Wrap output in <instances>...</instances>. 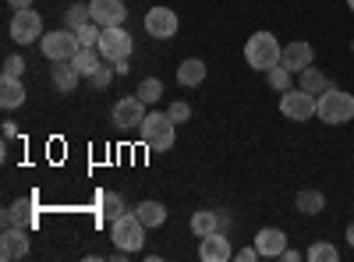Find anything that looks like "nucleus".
<instances>
[{
	"mask_svg": "<svg viewBox=\"0 0 354 262\" xmlns=\"http://www.w3.org/2000/svg\"><path fill=\"white\" fill-rule=\"evenodd\" d=\"M25 103V85H21V78H0V106L4 110H15V106H21Z\"/></svg>",
	"mask_w": 354,
	"mask_h": 262,
	"instance_id": "16",
	"label": "nucleus"
},
{
	"mask_svg": "<svg viewBox=\"0 0 354 262\" xmlns=\"http://www.w3.org/2000/svg\"><path fill=\"white\" fill-rule=\"evenodd\" d=\"M238 259H241V262H252V259H259V248H255V245H248V248H241V252H238Z\"/></svg>",
	"mask_w": 354,
	"mask_h": 262,
	"instance_id": "34",
	"label": "nucleus"
},
{
	"mask_svg": "<svg viewBox=\"0 0 354 262\" xmlns=\"http://www.w3.org/2000/svg\"><path fill=\"white\" fill-rule=\"evenodd\" d=\"M88 11H93V21L110 28V25H124L128 18V8H124V0H93L88 4Z\"/></svg>",
	"mask_w": 354,
	"mask_h": 262,
	"instance_id": "12",
	"label": "nucleus"
},
{
	"mask_svg": "<svg viewBox=\"0 0 354 262\" xmlns=\"http://www.w3.org/2000/svg\"><path fill=\"white\" fill-rule=\"evenodd\" d=\"M135 50V39L124 32V25H110L103 28V36H100V53H103V61H124V57H131Z\"/></svg>",
	"mask_w": 354,
	"mask_h": 262,
	"instance_id": "6",
	"label": "nucleus"
},
{
	"mask_svg": "<svg viewBox=\"0 0 354 262\" xmlns=\"http://www.w3.org/2000/svg\"><path fill=\"white\" fill-rule=\"evenodd\" d=\"M347 245H351V248H354V223H351V227H347Z\"/></svg>",
	"mask_w": 354,
	"mask_h": 262,
	"instance_id": "38",
	"label": "nucleus"
},
{
	"mask_svg": "<svg viewBox=\"0 0 354 262\" xmlns=\"http://www.w3.org/2000/svg\"><path fill=\"white\" fill-rule=\"evenodd\" d=\"M351 50H354V43H351Z\"/></svg>",
	"mask_w": 354,
	"mask_h": 262,
	"instance_id": "40",
	"label": "nucleus"
},
{
	"mask_svg": "<svg viewBox=\"0 0 354 262\" xmlns=\"http://www.w3.org/2000/svg\"><path fill=\"white\" fill-rule=\"evenodd\" d=\"M8 4H11L15 11H21V8H32V0H8Z\"/></svg>",
	"mask_w": 354,
	"mask_h": 262,
	"instance_id": "37",
	"label": "nucleus"
},
{
	"mask_svg": "<svg viewBox=\"0 0 354 262\" xmlns=\"http://www.w3.org/2000/svg\"><path fill=\"white\" fill-rule=\"evenodd\" d=\"M110 121L121 128V131L142 128V121H145V103L138 100V93H135V96H124V100H117L113 110H110Z\"/></svg>",
	"mask_w": 354,
	"mask_h": 262,
	"instance_id": "9",
	"label": "nucleus"
},
{
	"mask_svg": "<svg viewBox=\"0 0 354 262\" xmlns=\"http://www.w3.org/2000/svg\"><path fill=\"white\" fill-rule=\"evenodd\" d=\"M347 8H351V11H354V0H347Z\"/></svg>",
	"mask_w": 354,
	"mask_h": 262,
	"instance_id": "39",
	"label": "nucleus"
},
{
	"mask_svg": "<svg viewBox=\"0 0 354 262\" xmlns=\"http://www.w3.org/2000/svg\"><path fill=\"white\" fill-rule=\"evenodd\" d=\"M75 36H78V43H82V46H100V36H103V25H96V21H88V25L75 28Z\"/></svg>",
	"mask_w": 354,
	"mask_h": 262,
	"instance_id": "30",
	"label": "nucleus"
},
{
	"mask_svg": "<svg viewBox=\"0 0 354 262\" xmlns=\"http://www.w3.org/2000/svg\"><path fill=\"white\" fill-rule=\"evenodd\" d=\"M50 78H53V85H57V89H61V93H71L75 89V85H78V71H75V64L71 61H57V68H50Z\"/></svg>",
	"mask_w": 354,
	"mask_h": 262,
	"instance_id": "20",
	"label": "nucleus"
},
{
	"mask_svg": "<svg viewBox=\"0 0 354 262\" xmlns=\"http://www.w3.org/2000/svg\"><path fill=\"white\" fill-rule=\"evenodd\" d=\"M305 259H308V262H337L340 252H337V245H330V241H315V245L305 252Z\"/></svg>",
	"mask_w": 354,
	"mask_h": 262,
	"instance_id": "27",
	"label": "nucleus"
},
{
	"mask_svg": "<svg viewBox=\"0 0 354 262\" xmlns=\"http://www.w3.org/2000/svg\"><path fill=\"white\" fill-rule=\"evenodd\" d=\"M216 230H223V227H220V213H213V209H198V213L192 216V234H195V238L216 234Z\"/></svg>",
	"mask_w": 354,
	"mask_h": 262,
	"instance_id": "21",
	"label": "nucleus"
},
{
	"mask_svg": "<svg viewBox=\"0 0 354 262\" xmlns=\"http://www.w3.org/2000/svg\"><path fill=\"white\" fill-rule=\"evenodd\" d=\"M100 206H103V216H106V220H117V216H124V198L117 195V191H106V195L100 198Z\"/></svg>",
	"mask_w": 354,
	"mask_h": 262,
	"instance_id": "29",
	"label": "nucleus"
},
{
	"mask_svg": "<svg viewBox=\"0 0 354 262\" xmlns=\"http://www.w3.org/2000/svg\"><path fill=\"white\" fill-rule=\"evenodd\" d=\"M298 209H301L305 216H319L322 209H326V195H322V191H315V188H305V191H298Z\"/></svg>",
	"mask_w": 354,
	"mask_h": 262,
	"instance_id": "23",
	"label": "nucleus"
},
{
	"mask_svg": "<svg viewBox=\"0 0 354 262\" xmlns=\"http://www.w3.org/2000/svg\"><path fill=\"white\" fill-rule=\"evenodd\" d=\"M174 121L167 118V113H145V121H142V128H138V138H142V145L145 149H153V153H167L170 145H174Z\"/></svg>",
	"mask_w": 354,
	"mask_h": 262,
	"instance_id": "3",
	"label": "nucleus"
},
{
	"mask_svg": "<svg viewBox=\"0 0 354 262\" xmlns=\"http://www.w3.org/2000/svg\"><path fill=\"white\" fill-rule=\"evenodd\" d=\"M280 53H283V46L277 43L273 32H255V36L245 43V61H248V68H255V71L277 68V64H280Z\"/></svg>",
	"mask_w": 354,
	"mask_h": 262,
	"instance_id": "2",
	"label": "nucleus"
},
{
	"mask_svg": "<svg viewBox=\"0 0 354 262\" xmlns=\"http://www.w3.org/2000/svg\"><path fill=\"white\" fill-rule=\"evenodd\" d=\"M315 118L322 124H347L354 118V96L344 89H326L315 96Z\"/></svg>",
	"mask_w": 354,
	"mask_h": 262,
	"instance_id": "1",
	"label": "nucleus"
},
{
	"mask_svg": "<svg viewBox=\"0 0 354 262\" xmlns=\"http://www.w3.org/2000/svg\"><path fill=\"white\" fill-rule=\"evenodd\" d=\"M177 82H181L185 89H195V85H202V82H205V64L198 61V57L185 61L181 68H177Z\"/></svg>",
	"mask_w": 354,
	"mask_h": 262,
	"instance_id": "22",
	"label": "nucleus"
},
{
	"mask_svg": "<svg viewBox=\"0 0 354 262\" xmlns=\"http://www.w3.org/2000/svg\"><path fill=\"white\" fill-rule=\"evenodd\" d=\"M138 100H142L145 106L160 103V100H163V82H160V78H142V85H138Z\"/></svg>",
	"mask_w": 354,
	"mask_h": 262,
	"instance_id": "26",
	"label": "nucleus"
},
{
	"mask_svg": "<svg viewBox=\"0 0 354 262\" xmlns=\"http://www.w3.org/2000/svg\"><path fill=\"white\" fill-rule=\"evenodd\" d=\"M93 21V11H88V4H71L64 11V28H82Z\"/></svg>",
	"mask_w": 354,
	"mask_h": 262,
	"instance_id": "28",
	"label": "nucleus"
},
{
	"mask_svg": "<svg viewBox=\"0 0 354 262\" xmlns=\"http://www.w3.org/2000/svg\"><path fill=\"white\" fill-rule=\"evenodd\" d=\"M71 64H75V71H78L82 78H88V75L103 64V53H100V46H82V50L71 57Z\"/></svg>",
	"mask_w": 354,
	"mask_h": 262,
	"instance_id": "17",
	"label": "nucleus"
},
{
	"mask_svg": "<svg viewBox=\"0 0 354 262\" xmlns=\"http://www.w3.org/2000/svg\"><path fill=\"white\" fill-rule=\"evenodd\" d=\"M25 255H28V230L4 227V234H0V259L11 262V259H25Z\"/></svg>",
	"mask_w": 354,
	"mask_h": 262,
	"instance_id": "11",
	"label": "nucleus"
},
{
	"mask_svg": "<svg viewBox=\"0 0 354 262\" xmlns=\"http://www.w3.org/2000/svg\"><path fill=\"white\" fill-rule=\"evenodd\" d=\"M135 213H138V220H142L145 227H163V223H167V206H163V202H153V198L138 202Z\"/></svg>",
	"mask_w": 354,
	"mask_h": 262,
	"instance_id": "18",
	"label": "nucleus"
},
{
	"mask_svg": "<svg viewBox=\"0 0 354 262\" xmlns=\"http://www.w3.org/2000/svg\"><path fill=\"white\" fill-rule=\"evenodd\" d=\"M230 255H234V252H230V245H227L223 230H216V234H205L202 245H198V259H202V262H227Z\"/></svg>",
	"mask_w": 354,
	"mask_h": 262,
	"instance_id": "15",
	"label": "nucleus"
},
{
	"mask_svg": "<svg viewBox=\"0 0 354 262\" xmlns=\"http://www.w3.org/2000/svg\"><path fill=\"white\" fill-rule=\"evenodd\" d=\"M255 248L262 259H280L283 248H287V234L280 227H262L259 234H255Z\"/></svg>",
	"mask_w": 354,
	"mask_h": 262,
	"instance_id": "14",
	"label": "nucleus"
},
{
	"mask_svg": "<svg viewBox=\"0 0 354 262\" xmlns=\"http://www.w3.org/2000/svg\"><path fill=\"white\" fill-rule=\"evenodd\" d=\"M43 36H46V32H43V18H39L32 8L15 11V18H11V39H15V43L28 46V43H39Z\"/></svg>",
	"mask_w": 354,
	"mask_h": 262,
	"instance_id": "7",
	"label": "nucleus"
},
{
	"mask_svg": "<svg viewBox=\"0 0 354 262\" xmlns=\"http://www.w3.org/2000/svg\"><path fill=\"white\" fill-rule=\"evenodd\" d=\"M39 50H43V57L46 61H71V57L82 50V43H78V36H75V28H57V32H46L43 39H39Z\"/></svg>",
	"mask_w": 354,
	"mask_h": 262,
	"instance_id": "5",
	"label": "nucleus"
},
{
	"mask_svg": "<svg viewBox=\"0 0 354 262\" xmlns=\"http://www.w3.org/2000/svg\"><path fill=\"white\" fill-rule=\"evenodd\" d=\"M280 113L287 121H308V118H315V96L305 93L301 85L298 89H287V93H280Z\"/></svg>",
	"mask_w": 354,
	"mask_h": 262,
	"instance_id": "8",
	"label": "nucleus"
},
{
	"mask_svg": "<svg viewBox=\"0 0 354 262\" xmlns=\"http://www.w3.org/2000/svg\"><path fill=\"white\" fill-rule=\"evenodd\" d=\"M106 64H110V61H103L93 75H88V85H93V89H106V85L117 78V71H113V68H106Z\"/></svg>",
	"mask_w": 354,
	"mask_h": 262,
	"instance_id": "31",
	"label": "nucleus"
},
{
	"mask_svg": "<svg viewBox=\"0 0 354 262\" xmlns=\"http://www.w3.org/2000/svg\"><path fill=\"white\" fill-rule=\"evenodd\" d=\"M312 61H315V50H312L305 39L287 43V46H283V53H280V64H283V68H290L294 75H301L305 68H312Z\"/></svg>",
	"mask_w": 354,
	"mask_h": 262,
	"instance_id": "13",
	"label": "nucleus"
},
{
	"mask_svg": "<svg viewBox=\"0 0 354 262\" xmlns=\"http://www.w3.org/2000/svg\"><path fill=\"white\" fill-rule=\"evenodd\" d=\"M177 28H181L177 11H170V8H149L145 11V32H149L153 39H174Z\"/></svg>",
	"mask_w": 354,
	"mask_h": 262,
	"instance_id": "10",
	"label": "nucleus"
},
{
	"mask_svg": "<svg viewBox=\"0 0 354 262\" xmlns=\"http://www.w3.org/2000/svg\"><path fill=\"white\" fill-rule=\"evenodd\" d=\"M4 75L8 78H21L25 75V61H21V57H8V61H4Z\"/></svg>",
	"mask_w": 354,
	"mask_h": 262,
	"instance_id": "33",
	"label": "nucleus"
},
{
	"mask_svg": "<svg viewBox=\"0 0 354 262\" xmlns=\"http://www.w3.org/2000/svg\"><path fill=\"white\" fill-rule=\"evenodd\" d=\"M145 227L142 220H138V213H124V216H117V220H110V238H113V245L117 248H124V252H142V245H145Z\"/></svg>",
	"mask_w": 354,
	"mask_h": 262,
	"instance_id": "4",
	"label": "nucleus"
},
{
	"mask_svg": "<svg viewBox=\"0 0 354 262\" xmlns=\"http://www.w3.org/2000/svg\"><path fill=\"white\" fill-rule=\"evenodd\" d=\"M167 118H170L174 124H185V121L192 118V106H188V103H181V100H177V103H170V106H167Z\"/></svg>",
	"mask_w": 354,
	"mask_h": 262,
	"instance_id": "32",
	"label": "nucleus"
},
{
	"mask_svg": "<svg viewBox=\"0 0 354 262\" xmlns=\"http://www.w3.org/2000/svg\"><path fill=\"white\" fill-rule=\"evenodd\" d=\"M113 71L117 75H128V57H124V61H113Z\"/></svg>",
	"mask_w": 354,
	"mask_h": 262,
	"instance_id": "36",
	"label": "nucleus"
},
{
	"mask_svg": "<svg viewBox=\"0 0 354 262\" xmlns=\"http://www.w3.org/2000/svg\"><path fill=\"white\" fill-rule=\"evenodd\" d=\"M280 259H287V262H298L301 259V252H294V248H283V255Z\"/></svg>",
	"mask_w": 354,
	"mask_h": 262,
	"instance_id": "35",
	"label": "nucleus"
},
{
	"mask_svg": "<svg viewBox=\"0 0 354 262\" xmlns=\"http://www.w3.org/2000/svg\"><path fill=\"white\" fill-rule=\"evenodd\" d=\"M298 85H301L305 93H312V96H322L326 89H333V82H330L326 75H322L319 68H305V71L298 75Z\"/></svg>",
	"mask_w": 354,
	"mask_h": 262,
	"instance_id": "19",
	"label": "nucleus"
},
{
	"mask_svg": "<svg viewBox=\"0 0 354 262\" xmlns=\"http://www.w3.org/2000/svg\"><path fill=\"white\" fill-rule=\"evenodd\" d=\"M4 227H32V213H28V202H15L4 209Z\"/></svg>",
	"mask_w": 354,
	"mask_h": 262,
	"instance_id": "25",
	"label": "nucleus"
},
{
	"mask_svg": "<svg viewBox=\"0 0 354 262\" xmlns=\"http://www.w3.org/2000/svg\"><path fill=\"white\" fill-rule=\"evenodd\" d=\"M266 78H270L273 93H287V89H294V78H298V75H294L290 68H283V64H277V68L266 71Z\"/></svg>",
	"mask_w": 354,
	"mask_h": 262,
	"instance_id": "24",
	"label": "nucleus"
}]
</instances>
